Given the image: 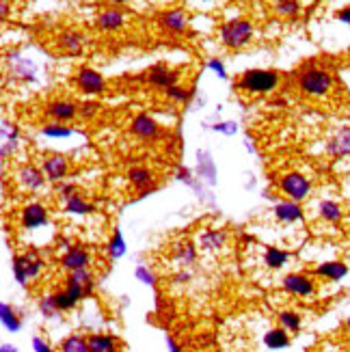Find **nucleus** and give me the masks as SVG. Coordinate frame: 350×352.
I'll return each instance as SVG.
<instances>
[{"label": "nucleus", "instance_id": "18", "mask_svg": "<svg viewBox=\"0 0 350 352\" xmlns=\"http://www.w3.org/2000/svg\"><path fill=\"white\" fill-rule=\"evenodd\" d=\"M58 43V50H63L72 56H80L85 52V45H87V35L83 30H76V28H65L63 33L56 37Z\"/></svg>", "mask_w": 350, "mask_h": 352}, {"label": "nucleus", "instance_id": "44", "mask_svg": "<svg viewBox=\"0 0 350 352\" xmlns=\"http://www.w3.org/2000/svg\"><path fill=\"white\" fill-rule=\"evenodd\" d=\"M208 69L210 72H215L219 78H227V72H225V65H223V60L221 58H210L208 60Z\"/></svg>", "mask_w": 350, "mask_h": 352}, {"label": "nucleus", "instance_id": "53", "mask_svg": "<svg viewBox=\"0 0 350 352\" xmlns=\"http://www.w3.org/2000/svg\"><path fill=\"white\" fill-rule=\"evenodd\" d=\"M344 327H346V333H348V335H350V318H348V320H346V324H344Z\"/></svg>", "mask_w": 350, "mask_h": 352}, {"label": "nucleus", "instance_id": "28", "mask_svg": "<svg viewBox=\"0 0 350 352\" xmlns=\"http://www.w3.org/2000/svg\"><path fill=\"white\" fill-rule=\"evenodd\" d=\"M290 344H292V338H290V333H287L283 327L268 329L264 333V346L268 350H285Z\"/></svg>", "mask_w": 350, "mask_h": 352}, {"label": "nucleus", "instance_id": "22", "mask_svg": "<svg viewBox=\"0 0 350 352\" xmlns=\"http://www.w3.org/2000/svg\"><path fill=\"white\" fill-rule=\"evenodd\" d=\"M272 214H275V219L283 225H294L305 219V210L300 208L298 201H292V199H283V201L275 204Z\"/></svg>", "mask_w": 350, "mask_h": 352}, {"label": "nucleus", "instance_id": "11", "mask_svg": "<svg viewBox=\"0 0 350 352\" xmlns=\"http://www.w3.org/2000/svg\"><path fill=\"white\" fill-rule=\"evenodd\" d=\"M130 132L136 136V139H141V141H158L160 136H162L160 124L151 115H147V113H139V115L132 117Z\"/></svg>", "mask_w": 350, "mask_h": 352}, {"label": "nucleus", "instance_id": "47", "mask_svg": "<svg viewBox=\"0 0 350 352\" xmlns=\"http://www.w3.org/2000/svg\"><path fill=\"white\" fill-rule=\"evenodd\" d=\"M33 350L35 352H54L52 346L45 342L43 338H33Z\"/></svg>", "mask_w": 350, "mask_h": 352}, {"label": "nucleus", "instance_id": "13", "mask_svg": "<svg viewBox=\"0 0 350 352\" xmlns=\"http://www.w3.org/2000/svg\"><path fill=\"white\" fill-rule=\"evenodd\" d=\"M126 26V11L121 7H104L98 15H96V28L100 33H119L121 28Z\"/></svg>", "mask_w": 350, "mask_h": 352}, {"label": "nucleus", "instance_id": "29", "mask_svg": "<svg viewBox=\"0 0 350 352\" xmlns=\"http://www.w3.org/2000/svg\"><path fill=\"white\" fill-rule=\"evenodd\" d=\"M290 253L285 249H279V247H266L264 249V255H262V262L268 270H281L287 262H290Z\"/></svg>", "mask_w": 350, "mask_h": 352}, {"label": "nucleus", "instance_id": "36", "mask_svg": "<svg viewBox=\"0 0 350 352\" xmlns=\"http://www.w3.org/2000/svg\"><path fill=\"white\" fill-rule=\"evenodd\" d=\"M50 296H52V300H54V305H56L58 314H67V311L76 309V307L80 305V300H76V298L67 292V289H56V292H52Z\"/></svg>", "mask_w": 350, "mask_h": 352}, {"label": "nucleus", "instance_id": "38", "mask_svg": "<svg viewBox=\"0 0 350 352\" xmlns=\"http://www.w3.org/2000/svg\"><path fill=\"white\" fill-rule=\"evenodd\" d=\"M164 96L169 98L173 104H186L190 98H193V89H186L182 85H175V87H169L164 91Z\"/></svg>", "mask_w": 350, "mask_h": 352}, {"label": "nucleus", "instance_id": "37", "mask_svg": "<svg viewBox=\"0 0 350 352\" xmlns=\"http://www.w3.org/2000/svg\"><path fill=\"white\" fill-rule=\"evenodd\" d=\"M72 128L65 126V124H56V121H52V124H45L41 128V134L43 136H50V139H67V136H72Z\"/></svg>", "mask_w": 350, "mask_h": 352}, {"label": "nucleus", "instance_id": "33", "mask_svg": "<svg viewBox=\"0 0 350 352\" xmlns=\"http://www.w3.org/2000/svg\"><path fill=\"white\" fill-rule=\"evenodd\" d=\"M277 322L287 333H298L303 329V316L298 311H294V309H281L277 314Z\"/></svg>", "mask_w": 350, "mask_h": 352}, {"label": "nucleus", "instance_id": "24", "mask_svg": "<svg viewBox=\"0 0 350 352\" xmlns=\"http://www.w3.org/2000/svg\"><path fill=\"white\" fill-rule=\"evenodd\" d=\"M197 244L193 242H177L173 244V251H171V257L173 262L179 266V268H188L197 262Z\"/></svg>", "mask_w": 350, "mask_h": 352}, {"label": "nucleus", "instance_id": "48", "mask_svg": "<svg viewBox=\"0 0 350 352\" xmlns=\"http://www.w3.org/2000/svg\"><path fill=\"white\" fill-rule=\"evenodd\" d=\"M336 20L342 22V24H346V26H350V5H346L344 9H340L336 13Z\"/></svg>", "mask_w": 350, "mask_h": 352}, {"label": "nucleus", "instance_id": "50", "mask_svg": "<svg viewBox=\"0 0 350 352\" xmlns=\"http://www.w3.org/2000/svg\"><path fill=\"white\" fill-rule=\"evenodd\" d=\"M164 342H166V350H169V352H184V350H182V346L171 338V335H164Z\"/></svg>", "mask_w": 350, "mask_h": 352}, {"label": "nucleus", "instance_id": "9", "mask_svg": "<svg viewBox=\"0 0 350 352\" xmlns=\"http://www.w3.org/2000/svg\"><path fill=\"white\" fill-rule=\"evenodd\" d=\"M74 87L85 96H102L106 91V80L98 69L85 65L74 72Z\"/></svg>", "mask_w": 350, "mask_h": 352}, {"label": "nucleus", "instance_id": "3", "mask_svg": "<svg viewBox=\"0 0 350 352\" xmlns=\"http://www.w3.org/2000/svg\"><path fill=\"white\" fill-rule=\"evenodd\" d=\"M255 26L249 18H234L221 24L219 39L227 50H242L253 41Z\"/></svg>", "mask_w": 350, "mask_h": 352}, {"label": "nucleus", "instance_id": "35", "mask_svg": "<svg viewBox=\"0 0 350 352\" xmlns=\"http://www.w3.org/2000/svg\"><path fill=\"white\" fill-rule=\"evenodd\" d=\"M58 352H89V340L78 333L67 335V338L61 342Z\"/></svg>", "mask_w": 350, "mask_h": 352}, {"label": "nucleus", "instance_id": "1", "mask_svg": "<svg viewBox=\"0 0 350 352\" xmlns=\"http://www.w3.org/2000/svg\"><path fill=\"white\" fill-rule=\"evenodd\" d=\"M296 89L307 100H329L336 91V74L316 60H309L296 74Z\"/></svg>", "mask_w": 350, "mask_h": 352}, {"label": "nucleus", "instance_id": "17", "mask_svg": "<svg viewBox=\"0 0 350 352\" xmlns=\"http://www.w3.org/2000/svg\"><path fill=\"white\" fill-rule=\"evenodd\" d=\"M41 171L48 182H63L69 175V160L61 154L43 156L41 160Z\"/></svg>", "mask_w": 350, "mask_h": 352}, {"label": "nucleus", "instance_id": "39", "mask_svg": "<svg viewBox=\"0 0 350 352\" xmlns=\"http://www.w3.org/2000/svg\"><path fill=\"white\" fill-rule=\"evenodd\" d=\"M134 277H136V281H141L143 285H149V287H156V274H154V270H149L147 266H136V270H134Z\"/></svg>", "mask_w": 350, "mask_h": 352}, {"label": "nucleus", "instance_id": "2", "mask_svg": "<svg viewBox=\"0 0 350 352\" xmlns=\"http://www.w3.org/2000/svg\"><path fill=\"white\" fill-rule=\"evenodd\" d=\"M281 85V74L275 69H247L236 80V89L247 96H270Z\"/></svg>", "mask_w": 350, "mask_h": 352}, {"label": "nucleus", "instance_id": "10", "mask_svg": "<svg viewBox=\"0 0 350 352\" xmlns=\"http://www.w3.org/2000/svg\"><path fill=\"white\" fill-rule=\"evenodd\" d=\"M65 289L76 298V300H85L94 294L96 289V277L94 272L89 268L85 270H74V272H67V279H65Z\"/></svg>", "mask_w": 350, "mask_h": 352}, {"label": "nucleus", "instance_id": "8", "mask_svg": "<svg viewBox=\"0 0 350 352\" xmlns=\"http://www.w3.org/2000/svg\"><path fill=\"white\" fill-rule=\"evenodd\" d=\"M281 287L290 296H296V298H311L318 292L316 277H311V274H307V272H290V274H285V277L281 279Z\"/></svg>", "mask_w": 350, "mask_h": 352}, {"label": "nucleus", "instance_id": "23", "mask_svg": "<svg viewBox=\"0 0 350 352\" xmlns=\"http://www.w3.org/2000/svg\"><path fill=\"white\" fill-rule=\"evenodd\" d=\"M227 240H230V236H227L225 229H204L199 240H197V247L206 253H219L227 247Z\"/></svg>", "mask_w": 350, "mask_h": 352}, {"label": "nucleus", "instance_id": "41", "mask_svg": "<svg viewBox=\"0 0 350 352\" xmlns=\"http://www.w3.org/2000/svg\"><path fill=\"white\" fill-rule=\"evenodd\" d=\"M39 311L43 318H56L58 316V309H56V305L52 300V296H43L39 300Z\"/></svg>", "mask_w": 350, "mask_h": 352}, {"label": "nucleus", "instance_id": "26", "mask_svg": "<svg viewBox=\"0 0 350 352\" xmlns=\"http://www.w3.org/2000/svg\"><path fill=\"white\" fill-rule=\"evenodd\" d=\"M96 212V206L89 204L80 192H74L65 199V214L69 217H89Z\"/></svg>", "mask_w": 350, "mask_h": 352}, {"label": "nucleus", "instance_id": "40", "mask_svg": "<svg viewBox=\"0 0 350 352\" xmlns=\"http://www.w3.org/2000/svg\"><path fill=\"white\" fill-rule=\"evenodd\" d=\"M0 134H3V143H18V139H20L18 126L9 124L7 119H3V128H0Z\"/></svg>", "mask_w": 350, "mask_h": 352}, {"label": "nucleus", "instance_id": "21", "mask_svg": "<svg viewBox=\"0 0 350 352\" xmlns=\"http://www.w3.org/2000/svg\"><path fill=\"white\" fill-rule=\"evenodd\" d=\"M15 179H18L20 186L28 192H35V190L43 188V184H45L43 171L35 164H22L18 169V173H15Z\"/></svg>", "mask_w": 350, "mask_h": 352}, {"label": "nucleus", "instance_id": "20", "mask_svg": "<svg viewBox=\"0 0 350 352\" xmlns=\"http://www.w3.org/2000/svg\"><path fill=\"white\" fill-rule=\"evenodd\" d=\"M348 272L350 268L346 262H342V259H331V262H322L314 268V277L329 281V283H338L348 277Z\"/></svg>", "mask_w": 350, "mask_h": 352}, {"label": "nucleus", "instance_id": "14", "mask_svg": "<svg viewBox=\"0 0 350 352\" xmlns=\"http://www.w3.org/2000/svg\"><path fill=\"white\" fill-rule=\"evenodd\" d=\"M325 154L336 160L350 156V126H342L329 136L325 143Z\"/></svg>", "mask_w": 350, "mask_h": 352}, {"label": "nucleus", "instance_id": "32", "mask_svg": "<svg viewBox=\"0 0 350 352\" xmlns=\"http://www.w3.org/2000/svg\"><path fill=\"white\" fill-rule=\"evenodd\" d=\"M106 253H109V257L113 259V262H117V259H121L128 253V244H126L124 234H121V229H115L113 232L109 244H106Z\"/></svg>", "mask_w": 350, "mask_h": 352}, {"label": "nucleus", "instance_id": "15", "mask_svg": "<svg viewBox=\"0 0 350 352\" xmlns=\"http://www.w3.org/2000/svg\"><path fill=\"white\" fill-rule=\"evenodd\" d=\"M58 264L63 270L67 272H74V270H85L91 266V253L80 247V244H72V247L61 255L58 259Z\"/></svg>", "mask_w": 350, "mask_h": 352}, {"label": "nucleus", "instance_id": "4", "mask_svg": "<svg viewBox=\"0 0 350 352\" xmlns=\"http://www.w3.org/2000/svg\"><path fill=\"white\" fill-rule=\"evenodd\" d=\"M43 268H45V262L39 255V251H35V249H30L26 253H15L11 259V272H13L15 281H18L22 287L28 285L30 281L39 279Z\"/></svg>", "mask_w": 350, "mask_h": 352}, {"label": "nucleus", "instance_id": "51", "mask_svg": "<svg viewBox=\"0 0 350 352\" xmlns=\"http://www.w3.org/2000/svg\"><path fill=\"white\" fill-rule=\"evenodd\" d=\"M109 5H113V7H121V5H128V3H132V0H106Z\"/></svg>", "mask_w": 350, "mask_h": 352}, {"label": "nucleus", "instance_id": "43", "mask_svg": "<svg viewBox=\"0 0 350 352\" xmlns=\"http://www.w3.org/2000/svg\"><path fill=\"white\" fill-rule=\"evenodd\" d=\"M175 177H177L179 182L188 184L190 188H199V182L193 179V173H190V169H186V166H177V173H175Z\"/></svg>", "mask_w": 350, "mask_h": 352}, {"label": "nucleus", "instance_id": "16", "mask_svg": "<svg viewBox=\"0 0 350 352\" xmlns=\"http://www.w3.org/2000/svg\"><path fill=\"white\" fill-rule=\"evenodd\" d=\"M128 182L132 184L134 190H139V199L147 197L149 192H154L158 188L154 171H149L147 166H132L128 171Z\"/></svg>", "mask_w": 350, "mask_h": 352}, {"label": "nucleus", "instance_id": "42", "mask_svg": "<svg viewBox=\"0 0 350 352\" xmlns=\"http://www.w3.org/2000/svg\"><path fill=\"white\" fill-rule=\"evenodd\" d=\"M100 109H102V106H100L98 102H83V104L78 106V115H80L83 119H94V117L100 113Z\"/></svg>", "mask_w": 350, "mask_h": 352}, {"label": "nucleus", "instance_id": "12", "mask_svg": "<svg viewBox=\"0 0 350 352\" xmlns=\"http://www.w3.org/2000/svg\"><path fill=\"white\" fill-rule=\"evenodd\" d=\"M50 223V214H48V208L39 201H33V204H26L20 212V225L26 232H35V229H41Z\"/></svg>", "mask_w": 350, "mask_h": 352}, {"label": "nucleus", "instance_id": "19", "mask_svg": "<svg viewBox=\"0 0 350 352\" xmlns=\"http://www.w3.org/2000/svg\"><path fill=\"white\" fill-rule=\"evenodd\" d=\"M45 115L56 124H69L78 115V104H74L72 100H52L45 104Z\"/></svg>", "mask_w": 350, "mask_h": 352}, {"label": "nucleus", "instance_id": "52", "mask_svg": "<svg viewBox=\"0 0 350 352\" xmlns=\"http://www.w3.org/2000/svg\"><path fill=\"white\" fill-rule=\"evenodd\" d=\"M0 352H20V350L15 346H11V344H3V346H0Z\"/></svg>", "mask_w": 350, "mask_h": 352}, {"label": "nucleus", "instance_id": "30", "mask_svg": "<svg viewBox=\"0 0 350 352\" xmlns=\"http://www.w3.org/2000/svg\"><path fill=\"white\" fill-rule=\"evenodd\" d=\"M318 217H320L325 223L338 225L344 219V208L338 201H333V199H325V201L318 204Z\"/></svg>", "mask_w": 350, "mask_h": 352}, {"label": "nucleus", "instance_id": "27", "mask_svg": "<svg viewBox=\"0 0 350 352\" xmlns=\"http://www.w3.org/2000/svg\"><path fill=\"white\" fill-rule=\"evenodd\" d=\"M87 340L89 352H119V340L109 333H91Z\"/></svg>", "mask_w": 350, "mask_h": 352}, {"label": "nucleus", "instance_id": "46", "mask_svg": "<svg viewBox=\"0 0 350 352\" xmlns=\"http://www.w3.org/2000/svg\"><path fill=\"white\" fill-rule=\"evenodd\" d=\"M190 279H193V274H190L188 270L182 268L179 272H175V274H173V285H184V283H188Z\"/></svg>", "mask_w": 350, "mask_h": 352}, {"label": "nucleus", "instance_id": "45", "mask_svg": "<svg viewBox=\"0 0 350 352\" xmlns=\"http://www.w3.org/2000/svg\"><path fill=\"white\" fill-rule=\"evenodd\" d=\"M215 130L221 132V134H225V136H234L238 132V126L234 124V121H221V124L215 126Z\"/></svg>", "mask_w": 350, "mask_h": 352}, {"label": "nucleus", "instance_id": "31", "mask_svg": "<svg viewBox=\"0 0 350 352\" xmlns=\"http://www.w3.org/2000/svg\"><path fill=\"white\" fill-rule=\"evenodd\" d=\"M0 322H3V329L9 333H18L22 329V320L9 302L0 305Z\"/></svg>", "mask_w": 350, "mask_h": 352}, {"label": "nucleus", "instance_id": "7", "mask_svg": "<svg viewBox=\"0 0 350 352\" xmlns=\"http://www.w3.org/2000/svg\"><path fill=\"white\" fill-rule=\"evenodd\" d=\"M179 72L173 69L171 65H166V63H156V65H151L149 69H145L141 76H139V80H143L145 85L149 87H154V89H160V91H166L169 87H175L179 85Z\"/></svg>", "mask_w": 350, "mask_h": 352}, {"label": "nucleus", "instance_id": "49", "mask_svg": "<svg viewBox=\"0 0 350 352\" xmlns=\"http://www.w3.org/2000/svg\"><path fill=\"white\" fill-rule=\"evenodd\" d=\"M18 74L24 76V78H33V63H28V60H22L20 67H18Z\"/></svg>", "mask_w": 350, "mask_h": 352}, {"label": "nucleus", "instance_id": "25", "mask_svg": "<svg viewBox=\"0 0 350 352\" xmlns=\"http://www.w3.org/2000/svg\"><path fill=\"white\" fill-rule=\"evenodd\" d=\"M197 171H199V179L206 182L208 186H215L217 184V166L212 160L210 151H197Z\"/></svg>", "mask_w": 350, "mask_h": 352}, {"label": "nucleus", "instance_id": "5", "mask_svg": "<svg viewBox=\"0 0 350 352\" xmlns=\"http://www.w3.org/2000/svg\"><path fill=\"white\" fill-rule=\"evenodd\" d=\"M277 186H279V192L285 199H292V201H298V204H303L311 195V182H309V177H305L298 171L283 173L279 177V182H277Z\"/></svg>", "mask_w": 350, "mask_h": 352}, {"label": "nucleus", "instance_id": "34", "mask_svg": "<svg viewBox=\"0 0 350 352\" xmlns=\"http://www.w3.org/2000/svg\"><path fill=\"white\" fill-rule=\"evenodd\" d=\"M272 9H275V13L279 15V18L294 20V18H298V13H300V3H298V0H275Z\"/></svg>", "mask_w": 350, "mask_h": 352}, {"label": "nucleus", "instance_id": "6", "mask_svg": "<svg viewBox=\"0 0 350 352\" xmlns=\"http://www.w3.org/2000/svg\"><path fill=\"white\" fill-rule=\"evenodd\" d=\"M156 26L164 37H182L188 33V13L184 9H169L156 15Z\"/></svg>", "mask_w": 350, "mask_h": 352}]
</instances>
